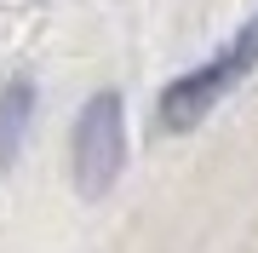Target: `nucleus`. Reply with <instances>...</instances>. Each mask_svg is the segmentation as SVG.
Segmentation results:
<instances>
[{
  "mask_svg": "<svg viewBox=\"0 0 258 253\" xmlns=\"http://www.w3.org/2000/svg\"><path fill=\"white\" fill-rule=\"evenodd\" d=\"M252 64H258V18L241 29L230 46H218L201 69H189V75H178L172 86H166V92H161V121L172 127V132L195 127V121H201V115H207L224 92H230V86L247 75Z\"/></svg>",
  "mask_w": 258,
  "mask_h": 253,
  "instance_id": "f257e3e1",
  "label": "nucleus"
},
{
  "mask_svg": "<svg viewBox=\"0 0 258 253\" xmlns=\"http://www.w3.org/2000/svg\"><path fill=\"white\" fill-rule=\"evenodd\" d=\"M126 161V127H120V98L98 92L75 121V184L81 196H103Z\"/></svg>",
  "mask_w": 258,
  "mask_h": 253,
  "instance_id": "f03ea898",
  "label": "nucleus"
},
{
  "mask_svg": "<svg viewBox=\"0 0 258 253\" xmlns=\"http://www.w3.org/2000/svg\"><path fill=\"white\" fill-rule=\"evenodd\" d=\"M23 121H29V86L18 81L6 98H0V167L18 156V138H23Z\"/></svg>",
  "mask_w": 258,
  "mask_h": 253,
  "instance_id": "7ed1b4c3",
  "label": "nucleus"
}]
</instances>
